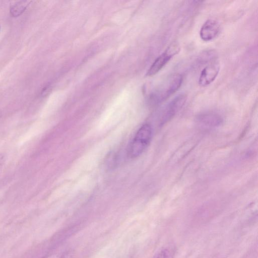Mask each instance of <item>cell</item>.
<instances>
[{
  "label": "cell",
  "mask_w": 258,
  "mask_h": 258,
  "mask_svg": "<svg viewBox=\"0 0 258 258\" xmlns=\"http://www.w3.org/2000/svg\"><path fill=\"white\" fill-rule=\"evenodd\" d=\"M152 133V127L148 123L140 127L129 146L128 155L130 157L136 158L142 154L151 140Z\"/></svg>",
  "instance_id": "cell-2"
},
{
  "label": "cell",
  "mask_w": 258,
  "mask_h": 258,
  "mask_svg": "<svg viewBox=\"0 0 258 258\" xmlns=\"http://www.w3.org/2000/svg\"><path fill=\"white\" fill-rule=\"evenodd\" d=\"M177 42H173L154 61L147 72V76H152L158 73L175 55L180 51Z\"/></svg>",
  "instance_id": "cell-3"
},
{
  "label": "cell",
  "mask_w": 258,
  "mask_h": 258,
  "mask_svg": "<svg viewBox=\"0 0 258 258\" xmlns=\"http://www.w3.org/2000/svg\"><path fill=\"white\" fill-rule=\"evenodd\" d=\"M198 123L206 128L218 126L222 122V118L218 114L207 112L200 114L197 117Z\"/></svg>",
  "instance_id": "cell-7"
},
{
  "label": "cell",
  "mask_w": 258,
  "mask_h": 258,
  "mask_svg": "<svg viewBox=\"0 0 258 258\" xmlns=\"http://www.w3.org/2000/svg\"><path fill=\"white\" fill-rule=\"evenodd\" d=\"M0 29H1V25H0Z\"/></svg>",
  "instance_id": "cell-13"
},
{
  "label": "cell",
  "mask_w": 258,
  "mask_h": 258,
  "mask_svg": "<svg viewBox=\"0 0 258 258\" xmlns=\"http://www.w3.org/2000/svg\"><path fill=\"white\" fill-rule=\"evenodd\" d=\"M61 258H71V253L69 252L63 254Z\"/></svg>",
  "instance_id": "cell-10"
},
{
  "label": "cell",
  "mask_w": 258,
  "mask_h": 258,
  "mask_svg": "<svg viewBox=\"0 0 258 258\" xmlns=\"http://www.w3.org/2000/svg\"><path fill=\"white\" fill-rule=\"evenodd\" d=\"M186 100V95L180 94L166 104L160 112V123L164 124L171 119L183 107Z\"/></svg>",
  "instance_id": "cell-4"
},
{
  "label": "cell",
  "mask_w": 258,
  "mask_h": 258,
  "mask_svg": "<svg viewBox=\"0 0 258 258\" xmlns=\"http://www.w3.org/2000/svg\"><path fill=\"white\" fill-rule=\"evenodd\" d=\"M174 248L171 246H166L158 251L153 258H174Z\"/></svg>",
  "instance_id": "cell-9"
},
{
  "label": "cell",
  "mask_w": 258,
  "mask_h": 258,
  "mask_svg": "<svg viewBox=\"0 0 258 258\" xmlns=\"http://www.w3.org/2000/svg\"><path fill=\"white\" fill-rule=\"evenodd\" d=\"M31 2V1H21L16 2L10 7V15L13 17H17L21 15Z\"/></svg>",
  "instance_id": "cell-8"
},
{
  "label": "cell",
  "mask_w": 258,
  "mask_h": 258,
  "mask_svg": "<svg viewBox=\"0 0 258 258\" xmlns=\"http://www.w3.org/2000/svg\"><path fill=\"white\" fill-rule=\"evenodd\" d=\"M182 80V76L179 74L167 77L151 95L150 99L151 103L156 105L168 99L180 87Z\"/></svg>",
  "instance_id": "cell-1"
},
{
  "label": "cell",
  "mask_w": 258,
  "mask_h": 258,
  "mask_svg": "<svg viewBox=\"0 0 258 258\" xmlns=\"http://www.w3.org/2000/svg\"><path fill=\"white\" fill-rule=\"evenodd\" d=\"M220 30V25L218 21L214 19L208 20L200 29V38L204 41H211L218 35Z\"/></svg>",
  "instance_id": "cell-5"
},
{
  "label": "cell",
  "mask_w": 258,
  "mask_h": 258,
  "mask_svg": "<svg viewBox=\"0 0 258 258\" xmlns=\"http://www.w3.org/2000/svg\"><path fill=\"white\" fill-rule=\"evenodd\" d=\"M219 70L220 66L218 62L212 63L205 67L200 74L199 84L202 87L210 85L216 78Z\"/></svg>",
  "instance_id": "cell-6"
},
{
  "label": "cell",
  "mask_w": 258,
  "mask_h": 258,
  "mask_svg": "<svg viewBox=\"0 0 258 258\" xmlns=\"http://www.w3.org/2000/svg\"><path fill=\"white\" fill-rule=\"evenodd\" d=\"M1 116H2V114H1V112H0V118L1 117Z\"/></svg>",
  "instance_id": "cell-12"
},
{
  "label": "cell",
  "mask_w": 258,
  "mask_h": 258,
  "mask_svg": "<svg viewBox=\"0 0 258 258\" xmlns=\"http://www.w3.org/2000/svg\"><path fill=\"white\" fill-rule=\"evenodd\" d=\"M4 157L2 155H0V166L3 164L4 162Z\"/></svg>",
  "instance_id": "cell-11"
}]
</instances>
